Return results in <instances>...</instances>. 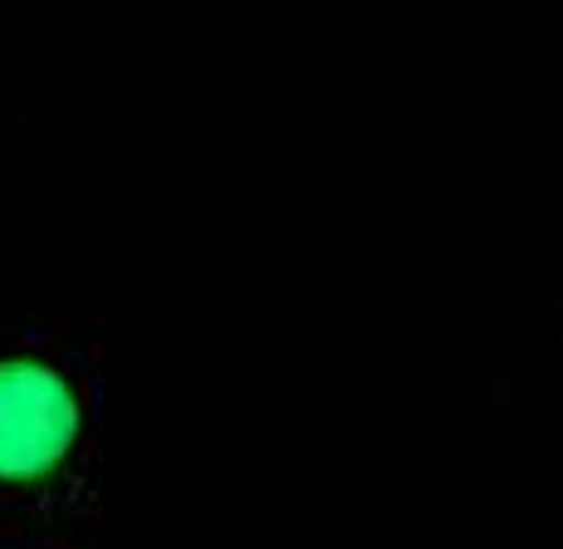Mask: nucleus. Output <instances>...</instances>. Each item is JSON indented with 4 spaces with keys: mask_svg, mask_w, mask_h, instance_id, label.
Instances as JSON below:
<instances>
[{
    "mask_svg": "<svg viewBox=\"0 0 563 549\" xmlns=\"http://www.w3.org/2000/svg\"><path fill=\"white\" fill-rule=\"evenodd\" d=\"M79 432V403L45 363H0V476L35 481L69 451Z\"/></svg>",
    "mask_w": 563,
    "mask_h": 549,
    "instance_id": "1",
    "label": "nucleus"
}]
</instances>
